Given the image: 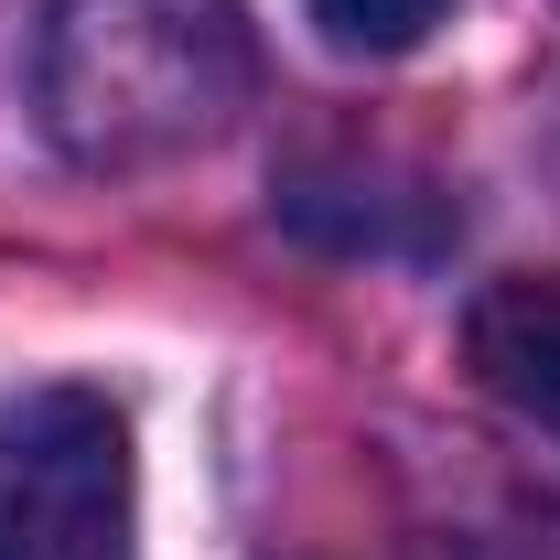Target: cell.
<instances>
[{
    "mask_svg": "<svg viewBox=\"0 0 560 560\" xmlns=\"http://www.w3.org/2000/svg\"><path fill=\"white\" fill-rule=\"evenodd\" d=\"M464 355L517 420L560 442V280H486L464 302Z\"/></svg>",
    "mask_w": 560,
    "mask_h": 560,
    "instance_id": "3",
    "label": "cell"
},
{
    "mask_svg": "<svg viewBox=\"0 0 560 560\" xmlns=\"http://www.w3.org/2000/svg\"><path fill=\"white\" fill-rule=\"evenodd\" d=\"M302 11H313V33L335 55H410L453 0H302Z\"/></svg>",
    "mask_w": 560,
    "mask_h": 560,
    "instance_id": "4",
    "label": "cell"
},
{
    "mask_svg": "<svg viewBox=\"0 0 560 560\" xmlns=\"http://www.w3.org/2000/svg\"><path fill=\"white\" fill-rule=\"evenodd\" d=\"M226 75H237L226 0H55L44 108L86 162H140L215 130Z\"/></svg>",
    "mask_w": 560,
    "mask_h": 560,
    "instance_id": "1",
    "label": "cell"
},
{
    "mask_svg": "<svg viewBox=\"0 0 560 560\" xmlns=\"http://www.w3.org/2000/svg\"><path fill=\"white\" fill-rule=\"evenodd\" d=\"M0 560H140V453L108 388L0 399Z\"/></svg>",
    "mask_w": 560,
    "mask_h": 560,
    "instance_id": "2",
    "label": "cell"
}]
</instances>
